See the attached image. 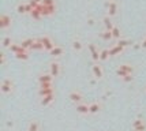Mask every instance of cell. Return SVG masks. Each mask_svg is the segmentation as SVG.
Listing matches in <instances>:
<instances>
[{
	"label": "cell",
	"instance_id": "obj_29",
	"mask_svg": "<svg viewBox=\"0 0 146 131\" xmlns=\"http://www.w3.org/2000/svg\"><path fill=\"white\" fill-rule=\"evenodd\" d=\"M17 13L26 14V3H19L18 6H17Z\"/></svg>",
	"mask_w": 146,
	"mask_h": 131
},
{
	"label": "cell",
	"instance_id": "obj_23",
	"mask_svg": "<svg viewBox=\"0 0 146 131\" xmlns=\"http://www.w3.org/2000/svg\"><path fill=\"white\" fill-rule=\"evenodd\" d=\"M111 56V53H109V49H101L100 51V62H105V60H108V57Z\"/></svg>",
	"mask_w": 146,
	"mask_h": 131
},
{
	"label": "cell",
	"instance_id": "obj_17",
	"mask_svg": "<svg viewBox=\"0 0 146 131\" xmlns=\"http://www.w3.org/2000/svg\"><path fill=\"white\" fill-rule=\"evenodd\" d=\"M51 94H55V89L51 87V89H40L38 90V96L42 98V97H46V96H51Z\"/></svg>",
	"mask_w": 146,
	"mask_h": 131
},
{
	"label": "cell",
	"instance_id": "obj_37",
	"mask_svg": "<svg viewBox=\"0 0 146 131\" xmlns=\"http://www.w3.org/2000/svg\"><path fill=\"white\" fill-rule=\"evenodd\" d=\"M51 87H53L52 83H42V85H40V89H51Z\"/></svg>",
	"mask_w": 146,
	"mask_h": 131
},
{
	"label": "cell",
	"instance_id": "obj_42",
	"mask_svg": "<svg viewBox=\"0 0 146 131\" xmlns=\"http://www.w3.org/2000/svg\"><path fill=\"white\" fill-rule=\"evenodd\" d=\"M109 1H113V0H109Z\"/></svg>",
	"mask_w": 146,
	"mask_h": 131
},
{
	"label": "cell",
	"instance_id": "obj_22",
	"mask_svg": "<svg viewBox=\"0 0 146 131\" xmlns=\"http://www.w3.org/2000/svg\"><path fill=\"white\" fill-rule=\"evenodd\" d=\"M101 111V104L100 102H92L90 104V113H98Z\"/></svg>",
	"mask_w": 146,
	"mask_h": 131
},
{
	"label": "cell",
	"instance_id": "obj_24",
	"mask_svg": "<svg viewBox=\"0 0 146 131\" xmlns=\"http://www.w3.org/2000/svg\"><path fill=\"white\" fill-rule=\"evenodd\" d=\"M15 57L19 59V60H27V59H29V52H27L26 49H23V51H21L19 53H17Z\"/></svg>",
	"mask_w": 146,
	"mask_h": 131
},
{
	"label": "cell",
	"instance_id": "obj_16",
	"mask_svg": "<svg viewBox=\"0 0 146 131\" xmlns=\"http://www.w3.org/2000/svg\"><path fill=\"white\" fill-rule=\"evenodd\" d=\"M49 55H51L53 59H56V57H59V56H62L63 55V48L62 47H59V45H56L53 49L49 52Z\"/></svg>",
	"mask_w": 146,
	"mask_h": 131
},
{
	"label": "cell",
	"instance_id": "obj_38",
	"mask_svg": "<svg viewBox=\"0 0 146 131\" xmlns=\"http://www.w3.org/2000/svg\"><path fill=\"white\" fill-rule=\"evenodd\" d=\"M29 3H30V6H32L33 8H37V7H38V4H40V3H37L36 0H30Z\"/></svg>",
	"mask_w": 146,
	"mask_h": 131
},
{
	"label": "cell",
	"instance_id": "obj_27",
	"mask_svg": "<svg viewBox=\"0 0 146 131\" xmlns=\"http://www.w3.org/2000/svg\"><path fill=\"white\" fill-rule=\"evenodd\" d=\"M101 38L104 40V41H109V40H112V38H113V36H112V31L104 30L101 33Z\"/></svg>",
	"mask_w": 146,
	"mask_h": 131
},
{
	"label": "cell",
	"instance_id": "obj_21",
	"mask_svg": "<svg viewBox=\"0 0 146 131\" xmlns=\"http://www.w3.org/2000/svg\"><path fill=\"white\" fill-rule=\"evenodd\" d=\"M71 45H72V49L76 51V52H81V51L83 49V44L81 40H74Z\"/></svg>",
	"mask_w": 146,
	"mask_h": 131
},
{
	"label": "cell",
	"instance_id": "obj_7",
	"mask_svg": "<svg viewBox=\"0 0 146 131\" xmlns=\"http://www.w3.org/2000/svg\"><path fill=\"white\" fill-rule=\"evenodd\" d=\"M75 109H76V112L81 113V115H88V113H90V104L81 102V104L75 105Z\"/></svg>",
	"mask_w": 146,
	"mask_h": 131
},
{
	"label": "cell",
	"instance_id": "obj_31",
	"mask_svg": "<svg viewBox=\"0 0 146 131\" xmlns=\"http://www.w3.org/2000/svg\"><path fill=\"white\" fill-rule=\"evenodd\" d=\"M42 6H56V0H42Z\"/></svg>",
	"mask_w": 146,
	"mask_h": 131
},
{
	"label": "cell",
	"instance_id": "obj_40",
	"mask_svg": "<svg viewBox=\"0 0 146 131\" xmlns=\"http://www.w3.org/2000/svg\"><path fill=\"white\" fill-rule=\"evenodd\" d=\"M89 25H94V21L93 19H89Z\"/></svg>",
	"mask_w": 146,
	"mask_h": 131
},
{
	"label": "cell",
	"instance_id": "obj_26",
	"mask_svg": "<svg viewBox=\"0 0 146 131\" xmlns=\"http://www.w3.org/2000/svg\"><path fill=\"white\" fill-rule=\"evenodd\" d=\"M8 49L11 51L14 55H17V53H19V52H21V51H23V48L21 47V44H13V45H11Z\"/></svg>",
	"mask_w": 146,
	"mask_h": 131
},
{
	"label": "cell",
	"instance_id": "obj_36",
	"mask_svg": "<svg viewBox=\"0 0 146 131\" xmlns=\"http://www.w3.org/2000/svg\"><path fill=\"white\" fill-rule=\"evenodd\" d=\"M121 79L126 82V83H128V82H133L134 81V76H133V75H126V76H124V78H121Z\"/></svg>",
	"mask_w": 146,
	"mask_h": 131
},
{
	"label": "cell",
	"instance_id": "obj_28",
	"mask_svg": "<svg viewBox=\"0 0 146 131\" xmlns=\"http://www.w3.org/2000/svg\"><path fill=\"white\" fill-rule=\"evenodd\" d=\"M30 17H32L33 19H36V21H40L41 17H42V14H41V11H40L38 8H34L32 11V14H30Z\"/></svg>",
	"mask_w": 146,
	"mask_h": 131
},
{
	"label": "cell",
	"instance_id": "obj_18",
	"mask_svg": "<svg viewBox=\"0 0 146 131\" xmlns=\"http://www.w3.org/2000/svg\"><path fill=\"white\" fill-rule=\"evenodd\" d=\"M53 100H55V94H51V96L42 97V98H41V101H40V104H41L42 106H46V105H49L51 102H53Z\"/></svg>",
	"mask_w": 146,
	"mask_h": 131
},
{
	"label": "cell",
	"instance_id": "obj_3",
	"mask_svg": "<svg viewBox=\"0 0 146 131\" xmlns=\"http://www.w3.org/2000/svg\"><path fill=\"white\" fill-rule=\"evenodd\" d=\"M11 23H13V18L8 14H1L0 15V29L1 30H8L11 27Z\"/></svg>",
	"mask_w": 146,
	"mask_h": 131
},
{
	"label": "cell",
	"instance_id": "obj_10",
	"mask_svg": "<svg viewBox=\"0 0 146 131\" xmlns=\"http://www.w3.org/2000/svg\"><path fill=\"white\" fill-rule=\"evenodd\" d=\"M107 7H108V17H115L116 14H117V3L116 1H108V4H107Z\"/></svg>",
	"mask_w": 146,
	"mask_h": 131
},
{
	"label": "cell",
	"instance_id": "obj_15",
	"mask_svg": "<svg viewBox=\"0 0 146 131\" xmlns=\"http://www.w3.org/2000/svg\"><path fill=\"white\" fill-rule=\"evenodd\" d=\"M123 51H124V48L116 44V45H113L112 48H109V53H111V56H117V55H120Z\"/></svg>",
	"mask_w": 146,
	"mask_h": 131
},
{
	"label": "cell",
	"instance_id": "obj_9",
	"mask_svg": "<svg viewBox=\"0 0 146 131\" xmlns=\"http://www.w3.org/2000/svg\"><path fill=\"white\" fill-rule=\"evenodd\" d=\"M92 71H93V75H94L97 79H101L102 76H104V71H102V67L98 64V63H96L93 64V67H92Z\"/></svg>",
	"mask_w": 146,
	"mask_h": 131
},
{
	"label": "cell",
	"instance_id": "obj_14",
	"mask_svg": "<svg viewBox=\"0 0 146 131\" xmlns=\"http://www.w3.org/2000/svg\"><path fill=\"white\" fill-rule=\"evenodd\" d=\"M102 22H104V26H105V30L112 31L115 29V25H113V22H112V19H111V17H108V15L104 17Z\"/></svg>",
	"mask_w": 146,
	"mask_h": 131
},
{
	"label": "cell",
	"instance_id": "obj_41",
	"mask_svg": "<svg viewBox=\"0 0 146 131\" xmlns=\"http://www.w3.org/2000/svg\"><path fill=\"white\" fill-rule=\"evenodd\" d=\"M36 1H37V3H41V1H42V0H36Z\"/></svg>",
	"mask_w": 146,
	"mask_h": 131
},
{
	"label": "cell",
	"instance_id": "obj_32",
	"mask_svg": "<svg viewBox=\"0 0 146 131\" xmlns=\"http://www.w3.org/2000/svg\"><path fill=\"white\" fill-rule=\"evenodd\" d=\"M130 41H127V40H119L117 41V45H120V47H123V48H126V47H128L130 45Z\"/></svg>",
	"mask_w": 146,
	"mask_h": 131
},
{
	"label": "cell",
	"instance_id": "obj_34",
	"mask_svg": "<svg viewBox=\"0 0 146 131\" xmlns=\"http://www.w3.org/2000/svg\"><path fill=\"white\" fill-rule=\"evenodd\" d=\"M133 131H146V123H143V124L138 126V127H134Z\"/></svg>",
	"mask_w": 146,
	"mask_h": 131
},
{
	"label": "cell",
	"instance_id": "obj_4",
	"mask_svg": "<svg viewBox=\"0 0 146 131\" xmlns=\"http://www.w3.org/2000/svg\"><path fill=\"white\" fill-rule=\"evenodd\" d=\"M68 98L71 100L72 104L78 105V104L83 102V94L81 93V92H78V90H72V92L70 93V96H68Z\"/></svg>",
	"mask_w": 146,
	"mask_h": 131
},
{
	"label": "cell",
	"instance_id": "obj_30",
	"mask_svg": "<svg viewBox=\"0 0 146 131\" xmlns=\"http://www.w3.org/2000/svg\"><path fill=\"white\" fill-rule=\"evenodd\" d=\"M112 36H113V38H116V40H120L121 31H120V29H119L117 26H115V29L112 30Z\"/></svg>",
	"mask_w": 146,
	"mask_h": 131
},
{
	"label": "cell",
	"instance_id": "obj_5",
	"mask_svg": "<svg viewBox=\"0 0 146 131\" xmlns=\"http://www.w3.org/2000/svg\"><path fill=\"white\" fill-rule=\"evenodd\" d=\"M41 41L44 44V49L48 51V52H51L55 47H56V44L53 43V40H52L49 36H44V37H41Z\"/></svg>",
	"mask_w": 146,
	"mask_h": 131
},
{
	"label": "cell",
	"instance_id": "obj_11",
	"mask_svg": "<svg viewBox=\"0 0 146 131\" xmlns=\"http://www.w3.org/2000/svg\"><path fill=\"white\" fill-rule=\"evenodd\" d=\"M117 68L121 70V71H124L126 74H130V75H133V74H134V71H135L134 66L128 64V63H123V64H120V66H119Z\"/></svg>",
	"mask_w": 146,
	"mask_h": 131
},
{
	"label": "cell",
	"instance_id": "obj_8",
	"mask_svg": "<svg viewBox=\"0 0 146 131\" xmlns=\"http://www.w3.org/2000/svg\"><path fill=\"white\" fill-rule=\"evenodd\" d=\"M88 49H89L90 55H92V57H93V60H94V62H98V60H100V52H98V49H97V47H96L94 44L90 43L89 45H88Z\"/></svg>",
	"mask_w": 146,
	"mask_h": 131
},
{
	"label": "cell",
	"instance_id": "obj_6",
	"mask_svg": "<svg viewBox=\"0 0 146 131\" xmlns=\"http://www.w3.org/2000/svg\"><path fill=\"white\" fill-rule=\"evenodd\" d=\"M60 72H62V68H60L59 62H52L51 64H49V74H51L53 78H56V76L60 75Z\"/></svg>",
	"mask_w": 146,
	"mask_h": 131
},
{
	"label": "cell",
	"instance_id": "obj_33",
	"mask_svg": "<svg viewBox=\"0 0 146 131\" xmlns=\"http://www.w3.org/2000/svg\"><path fill=\"white\" fill-rule=\"evenodd\" d=\"M6 63H7V57H6V55H4V52H1V53H0V64H1V66H6Z\"/></svg>",
	"mask_w": 146,
	"mask_h": 131
},
{
	"label": "cell",
	"instance_id": "obj_19",
	"mask_svg": "<svg viewBox=\"0 0 146 131\" xmlns=\"http://www.w3.org/2000/svg\"><path fill=\"white\" fill-rule=\"evenodd\" d=\"M27 131H40V122L33 119L32 122L29 123V127H27Z\"/></svg>",
	"mask_w": 146,
	"mask_h": 131
},
{
	"label": "cell",
	"instance_id": "obj_12",
	"mask_svg": "<svg viewBox=\"0 0 146 131\" xmlns=\"http://www.w3.org/2000/svg\"><path fill=\"white\" fill-rule=\"evenodd\" d=\"M38 82H40V85H42V83H52L53 82V76L51 74H41L38 76Z\"/></svg>",
	"mask_w": 146,
	"mask_h": 131
},
{
	"label": "cell",
	"instance_id": "obj_2",
	"mask_svg": "<svg viewBox=\"0 0 146 131\" xmlns=\"http://www.w3.org/2000/svg\"><path fill=\"white\" fill-rule=\"evenodd\" d=\"M37 8L41 11L42 17H52L57 11V6H42L41 3L38 4Z\"/></svg>",
	"mask_w": 146,
	"mask_h": 131
},
{
	"label": "cell",
	"instance_id": "obj_1",
	"mask_svg": "<svg viewBox=\"0 0 146 131\" xmlns=\"http://www.w3.org/2000/svg\"><path fill=\"white\" fill-rule=\"evenodd\" d=\"M1 92L4 94H11L14 92V89H15V85H14V81L13 79H10V78H6L4 81L1 82Z\"/></svg>",
	"mask_w": 146,
	"mask_h": 131
},
{
	"label": "cell",
	"instance_id": "obj_35",
	"mask_svg": "<svg viewBox=\"0 0 146 131\" xmlns=\"http://www.w3.org/2000/svg\"><path fill=\"white\" fill-rule=\"evenodd\" d=\"M143 123H145L143 120H141V119H137V120H134L133 128H134V127H138V126H141V124H143Z\"/></svg>",
	"mask_w": 146,
	"mask_h": 131
},
{
	"label": "cell",
	"instance_id": "obj_39",
	"mask_svg": "<svg viewBox=\"0 0 146 131\" xmlns=\"http://www.w3.org/2000/svg\"><path fill=\"white\" fill-rule=\"evenodd\" d=\"M142 48H146V37H145V40L142 41Z\"/></svg>",
	"mask_w": 146,
	"mask_h": 131
},
{
	"label": "cell",
	"instance_id": "obj_25",
	"mask_svg": "<svg viewBox=\"0 0 146 131\" xmlns=\"http://www.w3.org/2000/svg\"><path fill=\"white\" fill-rule=\"evenodd\" d=\"M13 38L10 37V36H6V37L3 38V43H1V45H3V48H10L11 45H13Z\"/></svg>",
	"mask_w": 146,
	"mask_h": 131
},
{
	"label": "cell",
	"instance_id": "obj_13",
	"mask_svg": "<svg viewBox=\"0 0 146 131\" xmlns=\"http://www.w3.org/2000/svg\"><path fill=\"white\" fill-rule=\"evenodd\" d=\"M34 41H36V38H26V40H22V43H19V44H21V47L23 49L27 51V49H32Z\"/></svg>",
	"mask_w": 146,
	"mask_h": 131
},
{
	"label": "cell",
	"instance_id": "obj_20",
	"mask_svg": "<svg viewBox=\"0 0 146 131\" xmlns=\"http://www.w3.org/2000/svg\"><path fill=\"white\" fill-rule=\"evenodd\" d=\"M32 49L33 51H42L44 49V44H42V41H41V38H36V41H34V44H33Z\"/></svg>",
	"mask_w": 146,
	"mask_h": 131
}]
</instances>
